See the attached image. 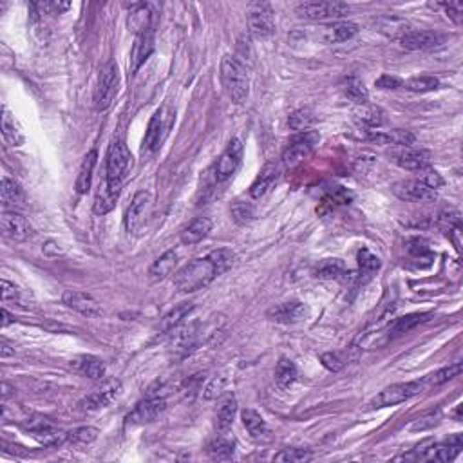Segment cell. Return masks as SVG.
<instances>
[{
    "label": "cell",
    "mask_w": 463,
    "mask_h": 463,
    "mask_svg": "<svg viewBox=\"0 0 463 463\" xmlns=\"http://www.w3.org/2000/svg\"><path fill=\"white\" fill-rule=\"evenodd\" d=\"M221 84L234 104H245L250 94V76L247 67L236 56H223Z\"/></svg>",
    "instance_id": "obj_2"
},
{
    "label": "cell",
    "mask_w": 463,
    "mask_h": 463,
    "mask_svg": "<svg viewBox=\"0 0 463 463\" xmlns=\"http://www.w3.org/2000/svg\"><path fill=\"white\" fill-rule=\"evenodd\" d=\"M402 85H404V82L396 76H391V74H382L376 80V87H380V89H398Z\"/></svg>",
    "instance_id": "obj_57"
},
{
    "label": "cell",
    "mask_w": 463,
    "mask_h": 463,
    "mask_svg": "<svg viewBox=\"0 0 463 463\" xmlns=\"http://www.w3.org/2000/svg\"><path fill=\"white\" fill-rule=\"evenodd\" d=\"M236 261V253L228 248H219V250L210 251L207 257H199L188 262L187 267L174 277V286L181 293H192V291L207 288L210 282L228 270Z\"/></svg>",
    "instance_id": "obj_1"
},
{
    "label": "cell",
    "mask_w": 463,
    "mask_h": 463,
    "mask_svg": "<svg viewBox=\"0 0 463 463\" xmlns=\"http://www.w3.org/2000/svg\"><path fill=\"white\" fill-rule=\"evenodd\" d=\"M376 27H379L380 33H384V35H389V36H398V38H402V36L407 35V33L411 31L405 20L398 19V16H393V15L380 16V19L376 20Z\"/></svg>",
    "instance_id": "obj_36"
},
{
    "label": "cell",
    "mask_w": 463,
    "mask_h": 463,
    "mask_svg": "<svg viewBox=\"0 0 463 463\" xmlns=\"http://www.w3.org/2000/svg\"><path fill=\"white\" fill-rule=\"evenodd\" d=\"M279 178H281V167H279V163L275 161L267 163L264 168L261 170V174L257 176L256 181L251 183L250 196L253 197V199H261V197L275 185Z\"/></svg>",
    "instance_id": "obj_20"
},
{
    "label": "cell",
    "mask_w": 463,
    "mask_h": 463,
    "mask_svg": "<svg viewBox=\"0 0 463 463\" xmlns=\"http://www.w3.org/2000/svg\"><path fill=\"white\" fill-rule=\"evenodd\" d=\"M232 214L236 217L237 223H248L256 217V210L251 207L250 203H241L237 201L234 207H232Z\"/></svg>",
    "instance_id": "obj_55"
},
{
    "label": "cell",
    "mask_w": 463,
    "mask_h": 463,
    "mask_svg": "<svg viewBox=\"0 0 463 463\" xmlns=\"http://www.w3.org/2000/svg\"><path fill=\"white\" fill-rule=\"evenodd\" d=\"M176 264H178V253L174 250H168L165 251L159 259H156V262L150 267L148 275H150V279H153L154 282L163 281V279H167V277L172 273Z\"/></svg>",
    "instance_id": "obj_34"
},
{
    "label": "cell",
    "mask_w": 463,
    "mask_h": 463,
    "mask_svg": "<svg viewBox=\"0 0 463 463\" xmlns=\"http://www.w3.org/2000/svg\"><path fill=\"white\" fill-rule=\"evenodd\" d=\"M98 161V153L96 150H89L85 154L84 161L80 165L78 178H76V192L87 194L91 188V181H93V170Z\"/></svg>",
    "instance_id": "obj_31"
},
{
    "label": "cell",
    "mask_w": 463,
    "mask_h": 463,
    "mask_svg": "<svg viewBox=\"0 0 463 463\" xmlns=\"http://www.w3.org/2000/svg\"><path fill=\"white\" fill-rule=\"evenodd\" d=\"M248 25L256 38H268L275 31L273 10L267 2H253L248 5Z\"/></svg>",
    "instance_id": "obj_7"
},
{
    "label": "cell",
    "mask_w": 463,
    "mask_h": 463,
    "mask_svg": "<svg viewBox=\"0 0 463 463\" xmlns=\"http://www.w3.org/2000/svg\"><path fill=\"white\" fill-rule=\"evenodd\" d=\"M308 313H310V310L302 302H284V304H279L268 310L267 315L270 321L279 322V324H295V322L304 321Z\"/></svg>",
    "instance_id": "obj_18"
},
{
    "label": "cell",
    "mask_w": 463,
    "mask_h": 463,
    "mask_svg": "<svg viewBox=\"0 0 463 463\" xmlns=\"http://www.w3.org/2000/svg\"><path fill=\"white\" fill-rule=\"evenodd\" d=\"M96 438H98V429L94 427H78L67 433V442L73 447H85V445L93 444Z\"/></svg>",
    "instance_id": "obj_46"
},
{
    "label": "cell",
    "mask_w": 463,
    "mask_h": 463,
    "mask_svg": "<svg viewBox=\"0 0 463 463\" xmlns=\"http://www.w3.org/2000/svg\"><path fill=\"white\" fill-rule=\"evenodd\" d=\"M351 199H353V194L348 192L346 188L339 187V188H335L333 192L328 194L324 199H322V205H324L328 210H331V208L339 207V205H346V203H350Z\"/></svg>",
    "instance_id": "obj_52"
},
{
    "label": "cell",
    "mask_w": 463,
    "mask_h": 463,
    "mask_svg": "<svg viewBox=\"0 0 463 463\" xmlns=\"http://www.w3.org/2000/svg\"><path fill=\"white\" fill-rule=\"evenodd\" d=\"M420 181L425 183L431 190H438V188L444 187V178H442L436 170H433V168H425V170H422V179H420Z\"/></svg>",
    "instance_id": "obj_56"
},
{
    "label": "cell",
    "mask_w": 463,
    "mask_h": 463,
    "mask_svg": "<svg viewBox=\"0 0 463 463\" xmlns=\"http://www.w3.org/2000/svg\"><path fill=\"white\" fill-rule=\"evenodd\" d=\"M27 429L45 447H56V445H62L67 440V433H64L49 418H44V416H35L33 420H30Z\"/></svg>",
    "instance_id": "obj_15"
},
{
    "label": "cell",
    "mask_w": 463,
    "mask_h": 463,
    "mask_svg": "<svg viewBox=\"0 0 463 463\" xmlns=\"http://www.w3.org/2000/svg\"><path fill=\"white\" fill-rule=\"evenodd\" d=\"M2 136L11 147H20L24 143V133L20 128L15 116L8 111V107H2Z\"/></svg>",
    "instance_id": "obj_32"
},
{
    "label": "cell",
    "mask_w": 463,
    "mask_h": 463,
    "mask_svg": "<svg viewBox=\"0 0 463 463\" xmlns=\"http://www.w3.org/2000/svg\"><path fill=\"white\" fill-rule=\"evenodd\" d=\"M319 139H321V136L315 131H304V133L297 134L295 138L290 139L288 147L284 148L282 163L286 167H295V165L302 163L315 150Z\"/></svg>",
    "instance_id": "obj_6"
},
{
    "label": "cell",
    "mask_w": 463,
    "mask_h": 463,
    "mask_svg": "<svg viewBox=\"0 0 463 463\" xmlns=\"http://www.w3.org/2000/svg\"><path fill=\"white\" fill-rule=\"evenodd\" d=\"M442 42V36L434 31H409L407 35L400 38V44L409 51H424L431 49L434 45Z\"/></svg>",
    "instance_id": "obj_22"
},
{
    "label": "cell",
    "mask_w": 463,
    "mask_h": 463,
    "mask_svg": "<svg viewBox=\"0 0 463 463\" xmlns=\"http://www.w3.org/2000/svg\"><path fill=\"white\" fill-rule=\"evenodd\" d=\"M2 317H4V319H2V328H5V326H10V322H11V315L10 313H8V310H2Z\"/></svg>",
    "instance_id": "obj_61"
},
{
    "label": "cell",
    "mask_w": 463,
    "mask_h": 463,
    "mask_svg": "<svg viewBox=\"0 0 463 463\" xmlns=\"http://www.w3.org/2000/svg\"><path fill=\"white\" fill-rule=\"evenodd\" d=\"M150 210H153V196L148 192H138L134 196L133 203L127 210V216H125V227L127 232L131 234H138L145 223L148 221V216H150Z\"/></svg>",
    "instance_id": "obj_11"
},
{
    "label": "cell",
    "mask_w": 463,
    "mask_h": 463,
    "mask_svg": "<svg viewBox=\"0 0 463 463\" xmlns=\"http://www.w3.org/2000/svg\"><path fill=\"white\" fill-rule=\"evenodd\" d=\"M120 391H122V382L120 380H107L100 387H96L89 396H85L82 400V409L96 411L102 409V407H107L109 404H113V400L118 396Z\"/></svg>",
    "instance_id": "obj_16"
},
{
    "label": "cell",
    "mask_w": 463,
    "mask_h": 463,
    "mask_svg": "<svg viewBox=\"0 0 463 463\" xmlns=\"http://www.w3.org/2000/svg\"><path fill=\"white\" fill-rule=\"evenodd\" d=\"M154 51V30H145L136 35V40L131 51V73L136 74L138 69L148 60Z\"/></svg>",
    "instance_id": "obj_19"
},
{
    "label": "cell",
    "mask_w": 463,
    "mask_h": 463,
    "mask_svg": "<svg viewBox=\"0 0 463 463\" xmlns=\"http://www.w3.org/2000/svg\"><path fill=\"white\" fill-rule=\"evenodd\" d=\"M133 165V156L124 139H114L109 145L107 159H105V183L122 190L125 178Z\"/></svg>",
    "instance_id": "obj_3"
},
{
    "label": "cell",
    "mask_w": 463,
    "mask_h": 463,
    "mask_svg": "<svg viewBox=\"0 0 463 463\" xmlns=\"http://www.w3.org/2000/svg\"><path fill=\"white\" fill-rule=\"evenodd\" d=\"M368 139L376 145H396V147H411L414 143V134L409 131H389V133H374L371 131L368 134Z\"/></svg>",
    "instance_id": "obj_25"
},
{
    "label": "cell",
    "mask_w": 463,
    "mask_h": 463,
    "mask_svg": "<svg viewBox=\"0 0 463 463\" xmlns=\"http://www.w3.org/2000/svg\"><path fill=\"white\" fill-rule=\"evenodd\" d=\"M120 192L118 188L111 187L109 183H104V185H100V190L96 194V201H94V214H98V216H105L116 207V201H118Z\"/></svg>",
    "instance_id": "obj_33"
},
{
    "label": "cell",
    "mask_w": 463,
    "mask_h": 463,
    "mask_svg": "<svg viewBox=\"0 0 463 463\" xmlns=\"http://www.w3.org/2000/svg\"><path fill=\"white\" fill-rule=\"evenodd\" d=\"M208 456L212 460H221V462H227V460L234 458V451H236V445L234 442L227 438H216L210 442L208 445Z\"/></svg>",
    "instance_id": "obj_43"
},
{
    "label": "cell",
    "mask_w": 463,
    "mask_h": 463,
    "mask_svg": "<svg viewBox=\"0 0 463 463\" xmlns=\"http://www.w3.org/2000/svg\"><path fill=\"white\" fill-rule=\"evenodd\" d=\"M128 25L136 31V35L145 30L153 27V13H150V5L136 2V4H128Z\"/></svg>",
    "instance_id": "obj_24"
},
{
    "label": "cell",
    "mask_w": 463,
    "mask_h": 463,
    "mask_svg": "<svg viewBox=\"0 0 463 463\" xmlns=\"http://www.w3.org/2000/svg\"><path fill=\"white\" fill-rule=\"evenodd\" d=\"M460 373H462V362H456V364L449 365V368H444V370L436 371V373H431L427 376H424L425 385H427V389H433V387H438V385L445 384L449 380H453Z\"/></svg>",
    "instance_id": "obj_42"
},
{
    "label": "cell",
    "mask_w": 463,
    "mask_h": 463,
    "mask_svg": "<svg viewBox=\"0 0 463 463\" xmlns=\"http://www.w3.org/2000/svg\"><path fill=\"white\" fill-rule=\"evenodd\" d=\"M227 385H228L227 376H216V379H212L208 382V385L205 387V391H203V396H205V400L217 398V396H221L223 391L227 389Z\"/></svg>",
    "instance_id": "obj_54"
},
{
    "label": "cell",
    "mask_w": 463,
    "mask_h": 463,
    "mask_svg": "<svg viewBox=\"0 0 463 463\" xmlns=\"http://www.w3.org/2000/svg\"><path fill=\"white\" fill-rule=\"evenodd\" d=\"M194 308H196L194 302H181L179 306H176L174 310H170L167 315L163 317L161 324H159V331L161 333H170L176 328H179L185 322V319L192 313Z\"/></svg>",
    "instance_id": "obj_27"
},
{
    "label": "cell",
    "mask_w": 463,
    "mask_h": 463,
    "mask_svg": "<svg viewBox=\"0 0 463 463\" xmlns=\"http://www.w3.org/2000/svg\"><path fill=\"white\" fill-rule=\"evenodd\" d=\"M384 113L380 111L379 107H370V109H362L359 113L360 122L368 127H380V125L384 124Z\"/></svg>",
    "instance_id": "obj_53"
},
{
    "label": "cell",
    "mask_w": 463,
    "mask_h": 463,
    "mask_svg": "<svg viewBox=\"0 0 463 463\" xmlns=\"http://www.w3.org/2000/svg\"><path fill=\"white\" fill-rule=\"evenodd\" d=\"M391 161L396 163L398 167L405 170H413V172H422L431 165V153L424 148H413V147H398L391 150L389 154Z\"/></svg>",
    "instance_id": "obj_10"
},
{
    "label": "cell",
    "mask_w": 463,
    "mask_h": 463,
    "mask_svg": "<svg viewBox=\"0 0 463 463\" xmlns=\"http://www.w3.org/2000/svg\"><path fill=\"white\" fill-rule=\"evenodd\" d=\"M212 230V221L208 217H196L185 230L181 232V242L183 245H197L203 241L205 237Z\"/></svg>",
    "instance_id": "obj_26"
},
{
    "label": "cell",
    "mask_w": 463,
    "mask_h": 463,
    "mask_svg": "<svg viewBox=\"0 0 463 463\" xmlns=\"http://www.w3.org/2000/svg\"><path fill=\"white\" fill-rule=\"evenodd\" d=\"M118 65L114 62H109L104 65V69L100 71L98 85L94 91V107H96V111H107L113 105L114 98L118 94Z\"/></svg>",
    "instance_id": "obj_5"
},
{
    "label": "cell",
    "mask_w": 463,
    "mask_h": 463,
    "mask_svg": "<svg viewBox=\"0 0 463 463\" xmlns=\"http://www.w3.org/2000/svg\"><path fill=\"white\" fill-rule=\"evenodd\" d=\"M462 447H463L462 434H453V436L445 440L442 445L434 444L433 451L429 454V460H434V462H453V460L460 454Z\"/></svg>",
    "instance_id": "obj_23"
},
{
    "label": "cell",
    "mask_w": 463,
    "mask_h": 463,
    "mask_svg": "<svg viewBox=\"0 0 463 463\" xmlns=\"http://www.w3.org/2000/svg\"><path fill=\"white\" fill-rule=\"evenodd\" d=\"M297 376H299V371H297V365L288 359H281L277 362L275 368V382L281 389H288L291 385L295 384Z\"/></svg>",
    "instance_id": "obj_38"
},
{
    "label": "cell",
    "mask_w": 463,
    "mask_h": 463,
    "mask_svg": "<svg viewBox=\"0 0 463 463\" xmlns=\"http://www.w3.org/2000/svg\"><path fill=\"white\" fill-rule=\"evenodd\" d=\"M350 11L344 2H302L297 5V15L308 20H331L340 19Z\"/></svg>",
    "instance_id": "obj_9"
},
{
    "label": "cell",
    "mask_w": 463,
    "mask_h": 463,
    "mask_svg": "<svg viewBox=\"0 0 463 463\" xmlns=\"http://www.w3.org/2000/svg\"><path fill=\"white\" fill-rule=\"evenodd\" d=\"M429 317H431V313H411V315L400 317V319H396V321H393L389 326H387V330H385L384 333L385 342H389V340L398 339V337L409 333V331L414 330L416 326L429 321Z\"/></svg>",
    "instance_id": "obj_21"
},
{
    "label": "cell",
    "mask_w": 463,
    "mask_h": 463,
    "mask_svg": "<svg viewBox=\"0 0 463 463\" xmlns=\"http://www.w3.org/2000/svg\"><path fill=\"white\" fill-rule=\"evenodd\" d=\"M342 275H346V264L340 259H326L315 268L317 279L330 281V279H340Z\"/></svg>",
    "instance_id": "obj_40"
},
{
    "label": "cell",
    "mask_w": 463,
    "mask_h": 463,
    "mask_svg": "<svg viewBox=\"0 0 463 463\" xmlns=\"http://www.w3.org/2000/svg\"><path fill=\"white\" fill-rule=\"evenodd\" d=\"M436 225H438L440 230L449 234L454 228L462 227V217H460V212H456V210H445V212H442L436 217Z\"/></svg>",
    "instance_id": "obj_51"
},
{
    "label": "cell",
    "mask_w": 463,
    "mask_h": 463,
    "mask_svg": "<svg viewBox=\"0 0 463 463\" xmlns=\"http://www.w3.org/2000/svg\"><path fill=\"white\" fill-rule=\"evenodd\" d=\"M315 113L311 109H297L295 113L290 114V120L288 124L293 131H299V133H304L311 125L315 124Z\"/></svg>",
    "instance_id": "obj_44"
},
{
    "label": "cell",
    "mask_w": 463,
    "mask_h": 463,
    "mask_svg": "<svg viewBox=\"0 0 463 463\" xmlns=\"http://www.w3.org/2000/svg\"><path fill=\"white\" fill-rule=\"evenodd\" d=\"M442 8H444L445 11H447L449 13V16H451V19H454L456 20V22H460V16H462V13H463V4L462 2H445V4H442Z\"/></svg>",
    "instance_id": "obj_59"
},
{
    "label": "cell",
    "mask_w": 463,
    "mask_h": 463,
    "mask_svg": "<svg viewBox=\"0 0 463 463\" xmlns=\"http://www.w3.org/2000/svg\"><path fill=\"white\" fill-rule=\"evenodd\" d=\"M73 364L80 373L84 374V376H89V379L93 380L102 379L105 374V364L100 359H96V357L84 355L74 360Z\"/></svg>",
    "instance_id": "obj_35"
},
{
    "label": "cell",
    "mask_w": 463,
    "mask_h": 463,
    "mask_svg": "<svg viewBox=\"0 0 463 463\" xmlns=\"http://www.w3.org/2000/svg\"><path fill=\"white\" fill-rule=\"evenodd\" d=\"M0 197H2V207L4 210H10L16 207H22L24 205V192L16 181L10 178H2V187H0Z\"/></svg>",
    "instance_id": "obj_28"
},
{
    "label": "cell",
    "mask_w": 463,
    "mask_h": 463,
    "mask_svg": "<svg viewBox=\"0 0 463 463\" xmlns=\"http://www.w3.org/2000/svg\"><path fill=\"white\" fill-rule=\"evenodd\" d=\"M438 422H440V411H436V413H429L427 416L420 418L418 422H414L413 431H424V429H429V427H433V425H436Z\"/></svg>",
    "instance_id": "obj_58"
},
{
    "label": "cell",
    "mask_w": 463,
    "mask_h": 463,
    "mask_svg": "<svg viewBox=\"0 0 463 463\" xmlns=\"http://www.w3.org/2000/svg\"><path fill=\"white\" fill-rule=\"evenodd\" d=\"M313 458V454H311L310 449H301V447H290V449H282L281 453H277L273 456L275 462L281 463H304L310 462Z\"/></svg>",
    "instance_id": "obj_45"
},
{
    "label": "cell",
    "mask_w": 463,
    "mask_h": 463,
    "mask_svg": "<svg viewBox=\"0 0 463 463\" xmlns=\"http://www.w3.org/2000/svg\"><path fill=\"white\" fill-rule=\"evenodd\" d=\"M165 409H167V400H165V396H153V394H147V398L143 400V402H139V404L127 414L125 425H127V427H136V425L150 424V422H154V420L158 418L159 414H161Z\"/></svg>",
    "instance_id": "obj_8"
},
{
    "label": "cell",
    "mask_w": 463,
    "mask_h": 463,
    "mask_svg": "<svg viewBox=\"0 0 463 463\" xmlns=\"http://www.w3.org/2000/svg\"><path fill=\"white\" fill-rule=\"evenodd\" d=\"M0 228L4 237L11 241H27L35 236V230L31 223L24 216H20L15 210H4L0 216Z\"/></svg>",
    "instance_id": "obj_13"
},
{
    "label": "cell",
    "mask_w": 463,
    "mask_h": 463,
    "mask_svg": "<svg viewBox=\"0 0 463 463\" xmlns=\"http://www.w3.org/2000/svg\"><path fill=\"white\" fill-rule=\"evenodd\" d=\"M438 78H434V76H414L405 82V89L413 91V93H429V91L438 89Z\"/></svg>",
    "instance_id": "obj_49"
},
{
    "label": "cell",
    "mask_w": 463,
    "mask_h": 463,
    "mask_svg": "<svg viewBox=\"0 0 463 463\" xmlns=\"http://www.w3.org/2000/svg\"><path fill=\"white\" fill-rule=\"evenodd\" d=\"M393 194L402 201L409 203H431L436 199V190L422 183L420 179H404V181H396L391 187Z\"/></svg>",
    "instance_id": "obj_14"
},
{
    "label": "cell",
    "mask_w": 463,
    "mask_h": 463,
    "mask_svg": "<svg viewBox=\"0 0 463 463\" xmlns=\"http://www.w3.org/2000/svg\"><path fill=\"white\" fill-rule=\"evenodd\" d=\"M2 301H4V304H8V302H13V304H19L22 306V308H27V304H25V295L22 293V290L20 288H16L15 284H11L10 281H2Z\"/></svg>",
    "instance_id": "obj_50"
},
{
    "label": "cell",
    "mask_w": 463,
    "mask_h": 463,
    "mask_svg": "<svg viewBox=\"0 0 463 463\" xmlns=\"http://www.w3.org/2000/svg\"><path fill=\"white\" fill-rule=\"evenodd\" d=\"M407 250H409L411 253H414V256H422V253H427L429 248L427 242L422 241V239H411V241L407 242Z\"/></svg>",
    "instance_id": "obj_60"
},
{
    "label": "cell",
    "mask_w": 463,
    "mask_h": 463,
    "mask_svg": "<svg viewBox=\"0 0 463 463\" xmlns=\"http://www.w3.org/2000/svg\"><path fill=\"white\" fill-rule=\"evenodd\" d=\"M242 159V143L241 139H230V143L225 148V153L221 154V158L217 159L216 168H214V176L219 183L230 179L236 174L237 167L241 165Z\"/></svg>",
    "instance_id": "obj_12"
},
{
    "label": "cell",
    "mask_w": 463,
    "mask_h": 463,
    "mask_svg": "<svg viewBox=\"0 0 463 463\" xmlns=\"http://www.w3.org/2000/svg\"><path fill=\"white\" fill-rule=\"evenodd\" d=\"M427 391L425 380H413V382H400L385 387L376 398L371 402V407H389V405H398L402 402H407L416 394Z\"/></svg>",
    "instance_id": "obj_4"
},
{
    "label": "cell",
    "mask_w": 463,
    "mask_h": 463,
    "mask_svg": "<svg viewBox=\"0 0 463 463\" xmlns=\"http://www.w3.org/2000/svg\"><path fill=\"white\" fill-rule=\"evenodd\" d=\"M380 259L374 253H371L368 248L359 251V282H368L371 277L380 270Z\"/></svg>",
    "instance_id": "obj_37"
},
{
    "label": "cell",
    "mask_w": 463,
    "mask_h": 463,
    "mask_svg": "<svg viewBox=\"0 0 463 463\" xmlns=\"http://www.w3.org/2000/svg\"><path fill=\"white\" fill-rule=\"evenodd\" d=\"M8 355H15V350L11 351L10 346L5 344V342H2V357H8Z\"/></svg>",
    "instance_id": "obj_62"
},
{
    "label": "cell",
    "mask_w": 463,
    "mask_h": 463,
    "mask_svg": "<svg viewBox=\"0 0 463 463\" xmlns=\"http://www.w3.org/2000/svg\"><path fill=\"white\" fill-rule=\"evenodd\" d=\"M62 301H64V304L67 306V308L78 311V313H82V315L85 317L104 315V310H102V306L98 304V301H96L94 297H91L89 293H84V291L65 290Z\"/></svg>",
    "instance_id": "obj_17"
},
{
    "label": "cell",
    "mask_w": 463,
    "mask_h": 463,
    "mask_svg": "<svg viewBox=\"0 0 463 463\" xmlns=\"http://www.w3.org/2000/svg\"><path fill=\"white\" fill-rule=\"evenodd\" d=\"M237 413V398L234 394H227V396H223V400L219 402V407H217V416H216V424L217 429L225 433L228 429L232 427L234 424V418H236Z\"/></svg>",
    "instance_id": "obj_29"
},
{
    "label": "cell",
    "mask_w": 463,
    "mask_h": 463,
    "mask_svg": "<svg viewBox=\"0 0 463 463\" xmlns=\"http://www.w3.org/2000/svg\"><path fill=\"white\" fill-rule=\"evenodd\" d=\"M344 93L346 96H348L351 102H355L357 105L368 104V100H370V93L365 89L364 82L360 78H357V76H350V78L346 80Z\"/></svg>",
    "instance_id": "obj_41"
},
{
    "label": "cell",
    "mask_w": 463,
    "mask_h": 463,
    "mask_svg": "<svg viewBox=\"0 0 463 463\" xmlns=\"http://www.w3.org/2000/svg\"><path fill=\"white\" fill-rule=\"evenodd\" d=\"M241 418L245 427H247V431L253 436V438H262V436H267L268 434L267 422H264V418H262L257 411L245 409L241 414Z\"/></svg>",
    "instance_id": "obj_39"
},
{
    "label": "cell",
    "mask_w": 463,
    "mask_h": 463,
    "mask_svg": "<svg viewBox=\"0 0 463 463\" xmlns=\"http://www.w3.org/2000/svg\"><path fill=\"white\" fill-rule=\"evenodd\" d=\"M163 128H165L163 127V111H158L153 116V120H150L147 134L143 138V153H154V150H158L159 143L163 139Z\"/></svg>",
    "instance_id": "obj_30"
},
{
    "label": "cell",
    "mask_w": 463,
    "mask_h": 463,
    "mask_svg": "<svg viewBox=\"0 0 463 463\" xmlns=\"http://www.w3.org/2000/svg\"><path fill=\"white\" fill-rule=\"evenodd\" d=\"M328 30H330V42H346L359 33V25L353 22H337Z\"/></svg>",
    "instance_id": "obj_47"
},
{
    "label": "cell",
    "mask_w": 463,
    "mask_h": 463,
    "mask_svg": "<svg viewBox=\"0 0 463 463\" xmlns=\"http://www.w3.org/2000/svg\"><path fill=\"white\" fill-rule=\"evenodd\" d=\"M321 362L326 370L339 373L340 370H344L346 364H350V355L342 353V351H330V353H324L321 357Z\"/></svg>",
    "instance_id": "obj_48"
}]
</instances>
